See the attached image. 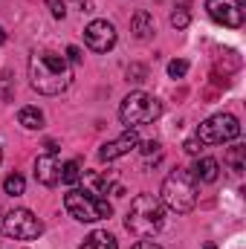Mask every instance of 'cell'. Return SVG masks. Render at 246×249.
Returning <instances> with one entry per match:
<instances>
[{
    "label": "cell",
    "instance_id": "cell-10",
    "mask_svg": "<svg viewBox=\"0 0 246 249\" xmlns=\"http://www.w3.org/2000/svg\"><path fill=\"white\" fill-rule=\"evenodd\" d=\"M133 148H139V136H136V130H127V133H122L119 139H113V142H105V145L99 148V160H102V162L122 160V157H127Z\"/></svg>",
    "mask_w": 246,
    "mask_h": 249
},
{
    "label": "cell",
    "instance_id": "cell-15",
    "mask_svg": "<svg viewBox=\"0 0 246 249\" xmlns=\"http://www.w3.org/2000/svg\"><path fill=\"white\" fill-rule=\"evenodd\" d=\"M18 122L23 124L26 130H41V127H44V113H41L38 107L26 105V107H20V110H18Z\"/></svg>",
    "mask_w": 246,
    "mask_h": 249
},
{
    "label": "cell",
    "instance_id": "cell-16",
    "mask_svg": "<svg viewBox=\"0 0 246 249\" xmlns=\"http://www.w3.org/2000/svg\"><path fill=\"white\" fill-rule=\"evenodd\" d=\"M87 183H90L87 191H93V194H107L110 188L116 186V183H113V174H99V171L87 174Z\"/></svg>",
    "mask_w": 246,
    "mask_h": 249
},
{
    "label": "cell",
    "instance_id": "cell-20",
    "mask_svg": "<svg viewBox=\"0 0 246 249\" xmlns=\"http://www.w3.org/2000/svg\"><path fill=\"white\" fill-rule=\"evenodd\" d=\"M15 99V78L12 72L0 70V102H12Z\"/></svg>",
    "mask_w": 246,
    "mask_h": 249
},
{
    "label": "cell",
    "instance_id": "cell-22",
    "mask_svg": "<svg viewBox=\"0 0 246 249\" xmlns=\"http://www.w3.org/2000/svg\"><path fill=\"white\" fill-rule=\"evenodd\" d=\"M185 72H188V61L185 58H174V61L168 64V75L171 78H183Z\"/></svg>",
    "mask_w": 246,
    "mask_h": 249
},
{
    "label": "cell",
    "instance_id": "cell-17",
    "mask_svg": "<svg viewBox=\"0 0 246 249\" xmlns=\"http://www.w3.org/2000/svg\"><path fill=\"white\" fill-rule=\"evenodd\" d=\"M81 177H84V174H81V165H78V160H70V162H64L61 168H58V180H61L64 186H75Z\"/></svg>",
    "mask_w": 246,
    "mask_h": 249
},
{
    "label": "cell",
    "instance_id": "cell-21",
    "mask_svg": "<svg viewBox=\"0 0 246 249\" xmlns=\"http://www.w3.org/2000/svg\"><path fill=\"white\" fill-rule=\"evenodd\" d=\"M188 23H191L188 9H177V12H171V26H174V29H185Z\"/></svg>",
    "mask_w": 246,
    "mask_h": 249
},
{
    "label": "cell",
    "instance_id": "cell-6",
    "mask_svg": "<svg viewBox=\"0 0 246 249\" xmlns=\"http://www.w3.org/2000/svg\"><path fill=\"white\" fill-rule=\"evenodd\" d=\"M238 136H241V122L232 113L209 116L206 122L197 127V139L203 145H226V142H235Z\"/></svg>",
    "mask_w": 246,
    "mask_h": 249
},
{
    "label": "cell",
    "instance_id": "cell-1",
    "mask_svg": "<svg viewBox=\"0 0 246 249\" xmlns=\"http://www.w3.org/2000/svg\"><path fill=\"white\" fill-rule=\"evenodd\" d=\"M72 72L64 55L58 53H35L29 58V84L44 96H58L70 87Z\"/></svg>",
    "mask_w": 246,
    "mask_h": 249
},
{
    "label": "cell",
    "instance_id": "cell-2",
    "mask_svg": "<svg viewBox=\"0 0 246 249\" xmlns=\"http://www.w3.org/2000/svg\"><path fill=\"white\" fill-rule=\"evenodd\" d=\"M162 226H165V206L159 203V197H154V194H136L133 203H130V209H127L124 229L130 235H136L139 241H145V238H154Z\"/></svg>",
    "mask_w": 246,
    "mask_h": 249
},
{
    "label": "cell",
    "instance_id": "cell-25",
    "mask_svg": "<svg viewBox=\"0 0 246 249\" xmlns=\"http://www.w3.org/2000/svg\"><path fill=\"white\" fill-rule=\"evenodd\" d=\"M185 154H191V157H197V154H200V151H203V142H200V139H197V136H191V139H185Z\"/></svg>",
    "mask_w": 246,
    "mask_h": 249
},
{
    "label": "cell",
    "instance_id": "cell-14",
    "mask_svg": "<svg viewBox=\"0 0 246 249\" xmlns=\"http://www.w3.org/2000/svg\"><path fill=\"white\" fill-rule=\"evenodd\" d=\"M78 249H119V241H116L110 232L96 229V232H90V235L84 238V244H81Z\"/></svg>",
    "mask_w": 246,
    "mask_h": 249
},
{
    "label": "cell",
    "instance_id": "cell-13",
    "mask_svg": "<svg viewBox=\"0 0 246 249\" xmlns=\"http://www.w3.org/2000/svg\"><path fill=\"white\" fill-rule=\"evenodd\" d=\"M191 174H194V180H197V183H214V180H217V174H220V165H217V160L203 157V160H197V162H194Z\"/></svg>",
    "mask_w": 246,
    "mask_h": 249
},
{
    "label": "cell",
    "instance_id": "cell-26",
    "mask_svg": "<svg viewBox=\"0 0 246 249\" xmlns=\"http://www.w3.org/2000/svg\"><path fill=\"white\" fill-rule=\"evenodd\" d=\"M67 64H81V50L78 47H67Z\"/></svg>",
    "mask_w": 246,
    "mask_h": 249
},
{
    "label": "cell",
    "instance_id": "cell-18",
    "mask_svg": "<svg viewBox=\"0 0 246 249\" xmlns=\"http://www.w3.org/2000/svg\"><path fill=\"white\" fill-rule=\"evenodd\" d=\"M244 157H246V148L244 145H232L229 151H226V165L232 168V171H244Z\"/></svg>",
    "mask_w": 246,
    "mask_h": 249
},
{
    "label": "cell",
    "instance_id": "cell-30",
    "mask_svg": "<svg viewBox=\"0 0 246 249\" xmlns=\"http://www.w3.org/2000/svg\"><path fill=\"white\" fill-rule=\"evenodd\" d=\"M0 162H3V148H0Z\"/></svg>",
    "mask_w": 246,
    "mask_h": 249
},
{
    "label": "cell",
    "instance_id": "cell-9",
    "mask_svg": "<svg viewBox=\"0 0 246 249\" xmlns=\"http://www.w3.org/2000/svg\"><path fill=\"white\" fill-rule=\"evenodd\" d=\"M84 41L93 53H110L116 47V26L110 20H93L84 29Z\"/></svg>",
    "mask_w": 246,
    "mask_h": 249
},
{
    "label": "cell",
    "instance_id": "cell-7",
    "mask_svg": "<svg viewBox=\"0 0 246 249\" xmlns=\"http://www.w3.org/2000/svg\"><path fill=\"white\" fill-rule=\"evenodd\" d=\"M0 229H3L6 238H15V241H35V238H41L44 223H41L29 209H12L9 214L0 217Z\"/></svg>",
    "mask_w": 246,
    "mask_h": 249
},
{
    "label": "cell",
    "instance_id": "cell-11",
    "mask_svg": "<svg viewBox=\"0 0 246 249\" xmlns=\"http://www.w3.org/2000/svg\"><path fill=\"white\" fill-rule=\"evenodd\" d=\"M58 157L55 154H41L38 160H35V180L41 183V186H55L58 183Z\"/></svg>",
    "mask_w": 246,
    "mask_h": 249
},
{
    "label": "cell",
    "instance_id": "cell-27",
    "mask_svg": "<svg viewBox=\"0 0 246 249\" xmlns=\"http://www.w3.org/2000/svg\"><path fill=\"white\" fill-rule=\"evenodd\" d=\"M133 249H162L159 247V244H154V241H148V238H145V241H139V244H136V247Z\"/></svg>",
    "mask_w": 246,
    "mask_h": 249
},
{
    "label": "cell",
    "instance_id": "cell-29",
    "mask_svg": "<svg viewBox=\"0 0 246 249\" xmlns=\"http://www.w3.org/2000/svg\"><path fill=\"white\" fill-rule=\"evenodd\" d=\"M203 249H217V247H214V244H206V247H203Z\"/></svg>",
    "mask_w": 246,
    "mask_h": 249
},
{
    "label": "cell",
    "instance_id": "cell-12",
    "mask_svg": "<svg viewBox=\"0 0 246 249\" xmlns=\"http://www.w3.org/2000/svg\"><path fill=\"white\" fill-rule=\"evenodd\" d=\"M130 32H133L139 41L154 38V32H157V20H154V15H151V12H136V15L130 18Z\"/></svg>",
    "mask_w": 246,
    "mask_h": 249
},
{
    "label": "cell",
    "instance_id": "cell-5",
    "mask_svg": "<svg viewBox=\"0 0 246 249\" xmlns=\"http://www.w3.org/2000/svg\"><path fill=\"white\" fill-rule=\"evenodd\" d=\"M159 116H162V102L142 90L130 93L119 107V119H122V124H127V130H136L139 124H148Z\"/></svg>",
    "mask_w": 246,
    "mask_h": 249
},
{
    "label": "cell",
    "instance_id": "cell-4",
    "mask_svg": "<svg viewBox=\"0 0 246 249\" xmlns=\"http://www.w3.org/2000/svg\"><path fill=\"white\" fill-rule=\"evenodd\" d=\"M64 209L78 223H96V220H105V217L113 214V206L105 197H99V194H93L87 188L84 191L81 188H70L64 194Z\"/></svg>",
    "mask_w": 246,
    "mask_h": 249
},
{
    "label": "cell",
    "instance_id": "cell-3",
    "mask_svg": "<svg viewBox=\"0 0 246 249\" xmlns=\"http://www.w3.org/2000/svg\"><path fill=\"white\" fill-rule=\"evenodd\" d=\"M197 188L200 183L194 180L191 168H174L165 180H162V191H159V203L177 214H188L197 206Z\"/></svg>",
    "mask_w": 246,
    "mask_h": 249
},
{
    "label": "cell",
    "instance_id": "cell-23",
    "mask_svg": "<svg viewBox=\"0 0 246 249\" xmlns=\"http://www.w3.org/2000/svg\"><path fill=\"white\" fill-rule=\"evenodd\" d=\"M145 75H148V70L142 67V64H133V67H127V81H145Z\"/></svg>",
    "mask_w": 246,
    "mask_h": 249
},
{
    "label": "cell",
    "instance_id": "cell-28",
    "mask_svg": "<svg viewBox=\"0 0 246 249\" xmlns=\"http://www.w3.org/2000/svg\"><path fill=\"white\" fill-rule=\"evenodd\" d=\"M0 44H6V32H3V26H0Z\"/></svg>",
    "mask_w": 246,
    "mask_h": 249
},
{
    "label": "cell",
    "instance_id": "cell-8",
    "mask_svg": "<svg viewBox=\"0 0 246 249\" xmlns=\"http://www.w3.org/2000/svg\"><path fill=\"white\" fill-rule=\"evenodd\" d=\"M206 12L214 23H223L229 29H238L244 23V6L241 0H206Z\"/></svg>",
    "mask_w": 246,
    "mask_h": 249
},
{
    "label": "cell",
    "instance_id": "cell-24",
    "mask_svg": "<svg viewBox=\"0 0 246 249\" xmlns=\"http://www.w3.org/2000/svg\"><path fill=\"white\" fill-rule=\"evenodd\" d=\"M47 6H50L53 18H58V20H61L64 15H67V6H64V0H47Z\"/></svg>",
    "mask_w": 246,
    "mask_h": 249
},
{
    "label": "cell",
    "instance_id": "cell-19",
    "mask_svg": "<svg viewBox=\"0 0 246 249\" xmlns=\"http://www.w3.org/2000/svg\"><path fill=\"white\" fill-rule=\"evenodd\" d=\"M3 191H6L9 197H20V194L26 191V180H23L20 174H9V177L3 180Z\"/></svg>",
    "mask_w": 246,
    "mask_h": 249
}]
</instances>
